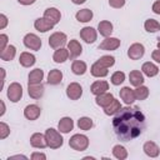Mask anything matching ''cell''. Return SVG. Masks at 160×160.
<instances>
[{"label": "cell", "instance_id": "1", "mask_svg": "<svg viewBox=\"0 0 160 160\" xmlns=\"http://www.w3.org/2000/svg\"><path fill=\"white\" fill-rule=\"evenodd\" d=\"M112 128L119 139L122 141H130L139 136L144 130L145 116L138 106L121 108L112 120Z\"/></svg>", "mask_w": 160, "mask_h": 160}, {"label": "cell", "instance_id": "2", "mask_svg": "<svg viewBox=\"0 0 160 160\" xmlns=\"http://www.w3.org/2000/svg\"><path fill=\"white\" fill-rule=\"evenodd\" d=\"M45 138H46V142H48V146L51 148V149H59L60 146H62L64 144V139L62 136L60 135V132L52 128H49L46 129L45 131Z\"/></svg>", "mask_w": 160, "mask_h": 160}, {"label": "cell", "instance_id": "3", "mask_svg": "<svg viewBox=\"0 0 160 160\" xmlns=\"http://www.w3.org/2000/svg\"><path fill=\"white\" fill-rule=\"evenodd\" d=\"M69 145L71 149H74L76 151H84L89 146V138L82 134H75L70 138Z\"/></svg>", "mask_w": 160, "mask_h": 160}, {"label": "cell", "instance_id": "4", "mask_svg": "<svg viewBox=\"0 0 160 160\" xmlns=\"http://www.w3.org/2000/svg\"><path fill=\"white\" fill-rule=\"evenodd\" d=\"M66 42H68V36L64 32H60V31H56V32L51 34L50 38H49V45L52 49L64 48L66 45Z\"/></svg>", "mask_w": 160, "mask_h": 160}, {"label": "cell", "instance_id": "5", "mask_svg": "<svg viewBox=\"0 0 160 160\" xmlns=\"http://www.w3.org/2000/svg\"><path fill=\"white\" fill-rule=\"evenodd\" d=\"M8 99L12 102H18L22 98V86L19 82H11L8 88Z\"/></svg>", "mask_w": 160, "mask_h": 160}, {"label": "cell", "instance_id": "6", "mask_svg": "<svg viewBox=\"0 0 160 160\" xmlns=\"http://www.w3.org/2000/svg\"><path fill=\"white\" fill-rule=\"evenodd\" d=\"M24 45L28 48V49H30V50H35V51H38V50H40V48H41V40H40V38L38 36V35H35V34H31V32H29V34H26L25 36H24Z\"/></svg>", "mask_w": 160, "mask_h": 160}, {"label": "cell", "instance_id": "7", "mask_svg": "<svg viewBox=\"0 0 160 160\" xmlns=\"http://www.w3.org/2000/svg\"><path fill=\"white\" fill-rule=\"evenodd\" d=\"M144 54H145V48L140 42H135L130 45V48L128 49V56L131 60H139L144 56Z\"/></svg>", "mask_w": 160, "mask_h": 160}, {"label": "cell", "instance_id": "8", "mask_svg": "<svg viewBox=\"0 0 160 160\" xmlns=\"http://www.w3.org/2000/svg\"><path fill=\"white\" fill-rule=\"evenodd\" d=\"M66 95L70 100H79L82 95V88L78 82H71L66 88Z\"/></svg>", "mask_w": 160, "mask_h": 160}, {"label": "cell", "instance_id": "9", "mask_svg": "<svg viewBox=\"0 0 160 160\" xmlns=\"http://www.w3.org/2000/svg\"><path fill=\"white\" fill-rule=\"evenodd\" d=\"M80 38L86 42V44H92L96 38H98V32L94 28L91 26H85L80 30Z\"/></svg>", "mask_w": 160, "mask_h": 160}, {"label": "cell", "instance_id": "10", "mask_svg": "<svg viewBox=\"0 0 160 160\" xmlns=\"http://www.w3.org/2000/svg\"><path fill=\"white\" fill-rule=\"evenodd\" d=\"M120 46V40L118 38H106L105 40H102L99 45L100 50H106V51H111V50H116Z\"/></svg>", "mask_w": 160, "mask_h": 160}, {"label": "cell", "instance_id": "11", "mask_svg": "<svg viewBox=\"0 0 160 160\" xmlns=\"http://www.w3.org/2000/svg\"><path fill=\"white\" fill-rule=\"evenodd\" d=\"M44 18L48 21H50L52 25H56V24H59L60 19H61V14L56 8H48L44 11Z\"/></svg>", "mask_w": 160, "mask_h": 160}, {"label": "cell", "instance_id": "12", "mask_svg": "<svg viewBox=\"0 0 160 160\" xmlns=\"http://www.w3.org/2000/svg\"><path fill=\"white\" fill-rule=\"evenodd\" d=\"M30 144L32 148H36V149H44L48 146L46 138L41 132H34L30 138Z\"/></svg>", "mask_w": 160, "mask_h": 160}, {"label": "cell", "instance_id": "13", "mask_svg": "<svg viewBox=\"0 0 160 160\" xmlns=\"http://www.w3.org/2000/svg\"><path fill=\"white\" fill-rule=\"evenodd\" d=\"M108 90H109V84H108V81H105V80H96V81H94V82L91 84V86H90V91H91V94H94V95L104 94V92H106Z\"/></svg>", "mask_w": 160, "mask_h": 160}, {"label": "cell", "instance_id": "14", "mask_svg": "<svg viewBox=\"0 0 160 160\" xmlns=\"http://www.w3.org/2000/svg\"><path fill=\"white\" fill-rule=\"evenodd\" d=\"M41 114V109L36 104H30L24 109V116L28 120H36Z\"/></svg>", "mask_w": 160, "mask_h": 160}, {"label": "cell", "instance_id": "15", "mask_svg": "<svg viewBox=\"0 0 160 160\" xmlns=\"http://www.w3.org/2000/svg\"><path fill=\"white\" fill-rule=\"evenodd\" d=\"M68 50H69V54H70V59H75L78 58L79 55H81L82 52V46L80 45V42L78 40H70L68 42Z\"/></svg>", "mask_w": 160, "mask_h": 160}, {"label": "cell", "instance_id": "16", "mask_svg": "<svg viewBox=\"0 0 160 160\" xmlns=\"http://www.w3.org/2000/svg\"><path fill=\"white\" fill-rule=\"evenodd\" d=\"M120 98H121V100H124V102H125L126 105H131V104L136 100L134 90L130 89L129 86H124V88L120 90Z\"/></svg>", "mask_w": 160, "mask_h": 160}, {"label": "cell", "instance_id": "17", "mask_svg": "<svg viewBox=\"0 0 160 160\" xmlns=\"http://www.w3.org/2000/svg\"><path fill=\"white\" fill-rule=\"evenodd\" d=\"M28 94L32 99H40L44 95V85L42 84H31V85H28Z\"/></svg>", "mask_w": 160, "mask_h": 160}, {"label": "cell", "instance_id": "18", "mask_svg": "<svg viewBox=\"0 0 160 160\" xmlns=\"http://www.w3.org/2000/svg\"><path fill=\"white\" fill-rule=\"evenodd\" d=\"M58 129H59L60 132H62V134L70 132V131L74 129V121H72V119L69 118V116H65V118L60 119V121H59V124H58Z\"/></svg>", "mask_w": 160, "mask_h": 160}, {"label": "cell", "instance_id": "19", "mask_svg": "<svg viewBox=\"0 0 160 160\" xmlns=\"http://www.w3.org/2000/svg\"><path fill=\"white\" fill-rule=\"evenodd\" d=\"M34 26H35V29H36L38 31H40V32H46V31H49V30H52V28H54V25H52L50 21H48L45 18H39V19H36L35 22H34Z\"/></svg>", "mask_w": 160, "mask_h": 160}, {"label": "cell", "instance_id": "20", "mask_svg": "<svg viewBox=\"0 0 160 160\" xmlns=\"http://www.w3.org/2000/svg\"><path fill=\"white\" fill-rule=\"evenodd\" d=\"M142 150L150 158H156V156H159V152H160L159 146L154 141H146L142 146Z\"/></svg>", "mask_w": 160, "mask_h": 160}, {"label": "cell", "instance_id": "21", "mask_svg": "<svg viewBox=\"0 0 160 160\" xmlns=\"http://www.w3.org/2000/svg\"><path fill=\"white\" fill-rule=\"evenodd\" d=\"M35 61H36L35 56H34L32 54L28 52V51L21 52L20 56H19V62H20V65L24 66V68H30V66H32V65L35 64Z\"/></svg>", "mask_w": 160, "mask_h": 160}, {"label": "cell", "instance_id": "22", "mask_svg": "<svg viewBox=\"0 0 160 160\" xmlns=\"http://www.w3.org/2000/svg\"><path fill=\"white\" fill-rule=\"evenodd\" d=\"M28 85L31 84H41L42 79H44V71L41 69H34L30 71L29 78H28Z\"/></svg>", "mask_w": 160, "mask_h": 160}, {"label": "cell", "instance_id": "23", "mask_svg": "<svg viewBox=\"0 0 160 160\" xmlns=\"http://www.w3.org/2000/svg\"><path fill=\"white\" fill-rule=\"evenodd\" d=\"M70 54H69V50L65 49V48H60V49H56L54 55H52V59L55 62L58 64H61V62H65L68 59H69Z\"/></svg>", "mask_w": 160, "mask_h": 160}, {"label": "cell", "instance_id": "24", "mask_svg": "<svg viewBox=\"0 0 160 160\" xmlns=\"http://www.w3.org/2000/svg\"><path fill=\"white\" fill-rule=\"evenodd\" d=\"M98 31L100 32L101 36L108 38V36H110L111 32H112V24H111L110 21H108V20H102V21H100L99 25H98Z\"/></svg>", "mask_w": 160, "mask_h": 160}, {"label": "cell", "instance_id": "25", "mask_svg": "<svg viewBox=\"0 0 160 160\" xmlns=\"http://www.w3.org/2000/svg\"><path fill=\"white\" fill-rule=\"evenodd\" d=\"M141 70H142V72H144L146 76H149V78H154V76H156V75L159 74V68H158L155 64L150 62V61L144 62L142 66H141Z\"/></svg>", "mask_w": 160, "mask_h": 160}, {"label": "cell", "instance_id": "26", "mask_svg": "<svg viewBox=\"0 0 160 160\" xmlns=\"http://www.w3.org/2000/svg\"><path fill=\"white\" fill-rule=\"evenodd\" d=\"M90 71H91V75L95 76V78H104V76H106V75L109 74L108 68L100 65L99 62H94V64L91 65Z\"/></svg>", "mask_w": 160, "mask_h": 160}, {"label": "cell", "instance_id": "27", "mask_svg": "<svg viewBox=\"0 0 160 160\" xmlns=\"http://www.w3.org/2000/svg\"><path fill=\"white\" fill-rule=\"evenodd\" d=\"M62 80V72L59 69H52L50 70L48 75V84L49 85H58Z\"/></svg>", "mask_w": 160, "mask_h": 160}, {"label": "cell", "instance_id": "28", "mask_svg": "<svg viewBox=\"0 0 160 160\" xmlns=\"http://www.w3.org/2000/svg\"><path fill=\"white\" fill-rule=\"evenodd\" d=\"M129 81H130V84L132 86L138 88V86L144 84V76H142V74L139 70H132L129 74Z\"/></svg>", "mask_w": 160, "mask_h": 160}, {"label": "cell", "instance_id": "29", "mask_svg": "<svg viewBox=\"0 0 160 160\" xmlns=\"http://www.w3.org/2000/svg\"><path fill=\"white\" fill-rule=\"evenodd\" d=\"M112 100H114V95H112L111 92H108V91H106V92H104V94L96 95V99H95L96 104H98L99 106H101V108L108 106Z\"/></svg>", "mask_w": 160, "mask_h": 160}, {"label": "cell", "instance_id": "30", "mask_svg": "<svg viewBox=\"0 0 160 160\" xmlns=\"http://www.w3.org/2000/svg\"><path fill=\"white\" fill-rule=\"evenodd\" d=\"M15 54H16V49L14 45H8L1 52H0V58L1 60L4 61H10L15 58Z\"/></svg>", "mask_w": 160, "mask_h": 160}, {"label": "cell", "instance_id": "31", "mask_svg": "<svg viewBox=\"0 0 160 160\" xmlns=\"http://www.w3.org/2000/svg\"><path fill=\"white\" fill-rule=\"evenodd\" d=\"M75 18L79 22H88L92 19V11L89 9H81L75 14Z\"/></svg>", "mask_w": 160, "mask_h": 160}, {"label": "cell", "instance_id": "32", "mask_svg": "<svg viewBox=\"0 0 160 160\" xmlns=\"http://www.w3.org/2000/svg\"><path fill=\"white\" fill-rule=\"evenodd\" d=\"M71 70L75 75H84L86 72V64L81 60H74L71 64Z\"/></svg>", "mask_w": 160, "mask_h": 160}, {"label": "cell", "instance_id": "33", "mask_svg": "<svg viewBox=\"0 0 160 160\" xmlns=\"http://www.w3.org/2000/svg\"><path fill=\"white\" fill-rule=\"evenodd\" d=\"M120 109H121V104H120V101L116 100V99L114 98V100H112L108 106L104 108V112H105L106 115H114V114H116Z\"/></svg>", "mask_w": 160, "mask_h": 160}, {"label": "cell", "instance_id": "34", "mask_svg": "<svg viewBox=\"0 0 160 160\" xmlns=\"http://www.w3.org/2000/svg\"><path fill=\"white\" fill-rule=\"evenodd\" d=\"M144 28L148 32H156L160 30V22L155 19H148L144 24Z\"/></svg>", "mask_w": 160, "mask_h": 160}, {"label": "cell", "instance_id": "35", "mask_svg": "<svg viewBox=\"0 0 160 160\" xmlns=\"http://www.w3.org/2000/svg\"><path fill=\"white\" fill-rule=\"evenodd\" d=\"M112 155L119 160H124L128 158V150L122 145H115L112 148Z\"/></svg>", "mask_w": 160, "mask_h": 160}, {"label": "cell", "instance_id": "36", "mask_svg": "<svg viewBox=\"0 0 160 160\" xmlns=\"http://www.w3.org/2000/svg\"><path fill=\"white\" fill-rule=\"evenodd\" d=\"M134 92H135L136 100H145V99L149 96V89H148L146 86H144V85L138 86V88L134 90Z\"/></svg>", "mask_w": 160, "mask_h": 160}, {"label": "cell", "instance_id": "37", "mask_svg": "<svg viewBox=\"0 0 160 160\" xmlns=\"http://www.w3.org/2000/svg\"><path fill=\"white\" fill-rule=\"evenodd\" d=\"M78 126H79V129L85 130V131L90 130L92 128V120L90 118H88V116H82V118H80L78 120Z\"/></svg>", "mask_w": 160, "mask_h": 160}, {"label": "cell", "instance_id": "38", "mask_svg": "<svg viewBox=\"0 0 160 160\" xmlns=\"http://www.w3.org/2000/svg\"><path fill=\"white\" fill-rule=\"evenodd\" d=\"M96 62H99L100 65H102V66H105V68L109 69V68H111L115 64V58L114 56H110V55H104Z\"/></svg>", "mask_w": 160, "mask_h": 160}, {"label": "cell", "instance_id": "39", "mask_svg": "<svg viewBox=\"0 0 160 160\" xmlns=\"http://www.w3.org/2000/svg\"><path fill=\"white\" fill-rule=\"evenodd\" d=\"M111 84L112 85H120L124 82L125 80V74L122 71H115L112 75H111Z\"/></svg>", "mask_w": 160, "mask_h": 160}, {"label": "cell", "instance_id": "40", "mask_svg": "<svg viewBox=\"0 0 160 160\" xmlns=\"http://www.w3.org/2000/svg\"><path fill=\"white\" fill-rule=\"evenodd\" d=\"M10 134V129L5 122H0V139H5Z\"/></svg>", "mask_w": 160, "mask_h": 160}, {"label": "cell", "instance_id": "41", "mask_svg": "<svg viewBox=\"0 0 160 160\" xmlns=\"http://www.w3.org/2000/svg\"><path fill=\"white\" fill-rule=\"evenodd\" d=\"M109 5L114 9H120L125 5V0H109Z\"/></svg>", "mask_w": 160, "mask_h": 160}, {"label": "cell", "instance_id": "42", "mask_svg": "<svg viewBox=\"0 0 160 160\" xmlns=\"http://www.w3.org/2000/svg\"><path fill=\"white\" fill-rule=\"evenodd\" d=\"M6 46H8V35L1 34V35H0V50L2 51Z\"/></svg>", "mask_w": 160, "mask_h": 160}, {"label": "cell", "instance_id": "43", "mask_svg": "<svg viewBox=\"0 0 160 160\" xmlns=\"http://www.w3.org/2000/svg\"><path fill=\"white\" fill-rule=\"evenodd\" d=\"M151 58H152V60H155L156 62H159V64H160V49H159V48H158L156 50H154V51H152Z\"/></svg>", "mask_w": 160, "mask_h": 160}, {"label": "cell", "instance_id": "44", "mask_svg": "<svg viewBox=\"0 0 160 160\" xmlns=\"http://www.w3.org/2000/svg\"><path fill=\"white\" fill-rule=\"evenodd\" d=\"M31 159H32V160H36V159H42V160H45V159H46V155L42 154V152H32V154H31Z\"/></svg>", "mask_w": 160, "mask_h": 160}, {"label": "cell", "instance_id": "45", "mask_svg": "<svg viewBox=\"0 0 160 160\" xmlns=\"http://www.w3.org/2000/svg\"><path fill=\"white\" fill-rule=\"evenodd\" d=\"M6 25H8V18L4 14H1L0 15V29H4Z\"/></svg>", "mask_w": 160, "mask_h": 160}, {"label": "cell", "instance_id": "46", "mask_svg": "<svg viewBox=\"0 0 160 160\" xmlns=\"http://www.w3.org/2000/svg\"><path fill=\"white\" fill-rule=\"evenodd\" d=\"M152 11H154L155 14L160 15V0H158V1H155V2L152 4Z\"/></svg>", "mask_w": 160, "mask_h": 160}, {"label": "cell", "instance_id": "47", "mask_svg": "<svg viewBox=\"0 0 160 160\" xmlns=\"http://www.w3.org/2000/svg\"><path fill=\"white\" fill-rule=\"evenodd\" d=\"M21 5H31V4H34L36 0H18Z\"/></svg>", "mask_w": 160, "mask_h": 160}, {"label": "cell", "instance_id": "48", "mask_svg": "<svg viewBox=\"0 0 160 160\" xmlns=\"http://www.w3.org/2000/svg\"><path fill=\"white\" fill-rule=\"evenodd\" d=\"M74 4H76V5H80V4H84L86 0H71Z\"/></svg>", "mask_w": 160, "mask_h": 160}, {"label": "cell", "instance_id": "49", "mask_svg": "<svg viewBox=\"0 0 160 160\" xmlns=\"http://www.w3.org/2000/svg\"><path fill=\"white\" fill-rule=\"evenodd\" d=\"M1 106H2V110H1V112H0V115H4V112H5V104L1 101Z\"/></svg>", "mask_w": 160, "mask_h": 160}, {"label": "cell", "instance_id": "50", "mask_svg": "<svg viewBox=\"0 0 160 160\" xmlns=\"http://www.w3.org/2000/svg\"><path fill=\"white\" fill-rule=\"evenodd\" d=\"M158 40H159V41H158V48H159V49H160V36H159V38H158Z\"/></svg>", "mask_w": 160, "mask_h": 160}]
</instances>
